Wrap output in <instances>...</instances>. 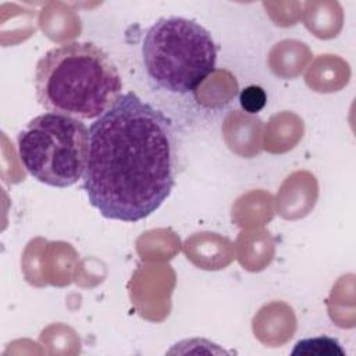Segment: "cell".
Here are the masks:
<instances>
[{
	"mask_svg": "<svg viewBox=\"0 0 356 356\" xmlns=\"http://www.w3.org/2000/svg\"><path fill=\"white\" fill-rule=\"evenodd\" d=\"M177 168L171 120L128 92L89 128L82 188L103 217L136 222L168 199Z\"/></svg>",
	"mask_w": 356,
	"mask_h": 356,
	"instance_id": "cell-1",
	"label": "cell"
},
{
	"mask_svg": "<svg viewBox=\"0 0 356 356\" xmlns=\"http://www.w3.org/2000/svg\"><path fill=\"white\" fill-rule=\"evenodd\" d=\"M35 90L49 113L93 120L120 99L122 79L103 49L90 42H71L49 50L36 63Z\"/></svg>",
	"mask_w": 356,
	"mask_h": 356,
	"instance_id": "cell-2",
	"label": "cell"
},
{
	"mask_svg": "<svg viewBox=\"0 0 356 356\" xmlns=\"http://www.w3.org/2000/svg\"><path fill=\"white\" fill-rule=\"evenodd\" d=\"M142 61L153 86L185 95L216 70L217 47L211 33L193 19H157L145 33Z\"/></svg>",
	"mask_w": 356,
	"mask_h": 356,
	"instance_id": "cell-3",
	"label": "cell"
},
{
	"mask_svg": "<svg viewBox=\"0 0 356 356\" xmlns=\"http://www.w3.org/2000/svg\"><path fill=\"white\" fill-rule=\"evenodd\" d=\"M18 156L24 168L39 182L67 188L85 174L89 129L78 118L43 113L18 134Z\"/></svg>",
	"mask_w": 356,
	"mask_h": 356,
	"instance_id": "cell-4",
	"label": "cell"
},
{
	"mask_svg": "<svg viewBox=\"0 0 356 356\" xmlns=\"http://www.w3.org/2000/svg\"><path fill=\"white\" fill-rule=\"evenodd\" d=\"M292 355H316V356H345L341 343L330 337H316L298 341Z\"/></svg>",
	"mask_w": 356,
	"mask_h": 356,
	"instance_id": "cell-5",
	"label": "cell"
},
{
	"mask_svg": "<svg viewBox=\"0 0 356 356\" xmlns=\"http://www.w3.org/2000/svg\"><path fill=\"white\" fill-rule=\"evenodd\" d=\"M239 103L245 111L254 114V113H259L266 106L267 95L263 88L257 85H250L241 92Z\"/></svg>",
	"mask_w": 356,
	"mask_h": 356,
	"instance_id": "cell-6",
	"label": "cell"
}]
</instances>
